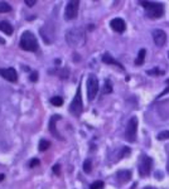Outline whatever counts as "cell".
I'll return each instance as SVG.
<instances>
[{
	"instance_id": "obj_1",
	"label": "cell",
	"mask_w": 169,
	"mask_h": 189,
	"mask_svg": "<svg viewBox=\"0 0 169 189\" xmlns=\"http://www.w3.org/2000/svg\"><path fill=\"white\" fill-rule=\"evenodd\" d=\"M19 46L22 49L27 51V52H37L38 51V41L36 38V36L32 33V32L27 30L22 34L20 37V42Z\"/></svg>"
},
{
	"instance_id": "obj_2",
	"label": "cell",
	"mask_w": 169,
	"mask_h": 189,
	"mask_svg": "<svg viewBox=\"0 0 169 189\" xmlns=\"http://www.w3.org/2000/svg\"><path fill=\"white\" fill-rule=\"evenodd\" d=\"M66 41L71 47H78L85 43L86 36H85V30L82 28H73L71 29L66 36Z\"/></svg>"
},
{
	"instance_id": "obj_3",
	"label": "cell",
	"mask_w": 169,
	"mask_h": 189,
	"mask_svg": "<svg viewBox=\"0 0 169 189\" xmlns=\"http://www.w3.org/2000/svg\"><path fill=\"white\" fill-rule=\"evenodd\" d=\"M137 131H138V119L137 117H131L130 121L127 122L126 130H125V138L127 141L134 143L137 139Z\"/></svg>"
},
{
	"instance_id": "obj_4",
	"label": "cell",
	"mask_w": 169,
	"mask_h": 189,
	"mask_svg": "<svg viewBox=\"0 0 169 189\" xmlns=\"http://www.w3.org/2000/svg\"><path fill=\"white\" fill-rule=\"evenodd\" d=\"M82 111H83V104H82V97H81V88L78 87L76 96L70 105V112L75 116H80Z\"/></svg>"
},
{
	"instance_id": "obj_5",
	"label": "cell",
	"mask_w": 169,
	"mask_h": 189,
	"mask_svg": "<svg viewBox=\"0 0 169 189\" xmlns=\"http://www.w3.org/2000/svg\"><path fill=\"white\" fill-rule=\"evenodd\" d=\"M98 92V80L95 75H90L87 78V97L92 101Z\"/></svg>"
},
{
	"instance_id": "obj_6",
	"label": "cell",
	"mask_w": 169,
	"mask_h": 189,
	"mask_svg": "<svg viewBox=\"0 0 169 189\" xmlns=\"http://www.w3.org/2000/svg\"><path fill=\"white\" fill-rule=\"evenodd\" d=\"M78 5H80V2H77V0H72V2L67 3L66 9H64V18L67 20H72V19H75L77 17Z\"/></svg>"
},
{
	"instance_id": "obj_7",
	"label": "cell",
	"mask_w": 169,
	"mask_h": 189,
	"mask_svg": "<svg viewBox=\"0 0 169 189\" xmlns=\"http://www.w3.org/2000/svg\"><path fill=\"white\" fill-rule=\"evenodd\" d=\"M152 164H153V160L150 159L149 156L147 155H143L140 158V162H139V173L142 177H147L149 175L150 170H152Z\"/></svg>"
},
{
	"instance_id": "obj_8",
	"label": "cell",
	"mask_w": 169,
	"mask_h": 189,
	"mask_svg": "<svg viewBox=\"0 0 169 189\" xmlns=\"http://www.w3.org/2000/svg\"><path fill=\"white\" fill-rule=\"evenodd\" d=\"M0 76L9 82H17L18 75L14 68H0Z\"/></svg>"
},
{
	"instance_id": "obj_9",
	"label": "cell",
	"mask_w": 169,
	"mask_h": 189,
	"mask_svg": "<svg viewBox=\"0 0 169 189\" xmlns=\"http://www.w3.org/2000/svg\"><path fill=\"white\" fill-rule=\"evenodd\" d=\"M153 39H154V43L158 46V47H163L167 42V34L165 32H163L162 29H155L153 30Z\"/></svg>"
},
{
	"instance_id": "obj_10",
	"label": "cell",
	"mask_w": 169,
	"mask_h": 189,
	"mask_svg": "<svg viewBox=\"0 0 169 189\" xmlns=\"http://www.w3.org/2000/svg\"><path fill=\"white\" fill-rule=\"evenodd\" d=\"M164 14V8L162 4H154L150 9H148V17L150 18H160Z\"/></svg>"
},
{
	"instance_id": "obj_11",
	"label": "cell",
	"mask_w": 169,
	"mask_h": 189,
	"mask_svg": "<svg viewBox=\"0 0 169 189\" xmlns=\"http://www.w3.org/2000/svg\"><path fill=\"white\" fill-rule=\"evenodd\" d=\"M110 25H111V28H112L115 32H117V33H122V32L125 30V28H126V24H125V22H124L121 18H115V19H112V20L110 22Z\"/></svg>"
},
{
	"instance_id": "obj_12",
	"label": "cell",
	"mask_w": 169,
	"mask_h": 189,
	"mask_svg": "<svg viewBox=\"0 0 169 189\" xmlns=\"http://www.w3.org/2000/svg\"><path fill=\"white\" fill-rule=\"evenodd\" d=\"M59 119H61V116H59V115H54V116H52V119H51V121H49V131H51V134H52V135H54L57 139L62 140L61 135L57 133V129H56V121H58Z\"/></svg>"
},
{
	"instance_id": "obj_13",
	"label": "cell",
	"mask_w": 169,
	"mask_h": 189,
	"mask_svg": "<svg viewBox=\"0 0 169 189\" xmlns=\"http://www.w3.org/2000/svg\"><path fill=\"white\" fill-rule=\"evenodd\" d=\"M130 178H131V172H129V170H121L116 174V179L120 183H126L130 180Z\"/></svg>"
},
{
	"instance_id": "obj_14",
	"label": "cell",
	"mask_w": 169,
	"mask_h": 189,
	"mask_svg": "<svg viewBox=\"0 0 169 189\" xmlns=\"http://www.w3.org/2000/svg\"><path fill=\"white\" fill-rule=\"evenodd\" d=\"M0 32H3L4 34H8V36H12L13 34V27L10 23L3 20L0 22Z\"/></svg>"
},
{
	"instance_id": "obj_15",
	"label": "cell",
	"mask_w": 169,
	"mask_h": 189,
	"mask_svg": "<svg viewBox=\"0 0 169 189\" xmlns=\"http://www.w3.org/2000/svg\"><path fill=\"white\" fill-rule=\"evenodd\" d=\"M102 62H104V63H107V65H114V66H117V67H120L121 70L124 68L121 63H119L117 61H115V59H114V58H112V57H111L109 53H105V54L102 56Z\"/></svg>"
},
{
	"instance_id": "obj_16",
	"label": "cell",
	"mask_w": 169,
	"mask_h": 189,
	"mask_svg": "<svg viewBox=\"0 0 169 189\" xmlns=\"http://www.w3.org/2000/svg\"><path fill=\"white\" fill-rule=\"evenodd\" d=\"M145 54H147V51L145 49H140L139 54H138V58L135 59V65H143L144 59H145Z\"/></svg>"
},
{
	"instance_id": "obj_17",
	"label": "cell",
	"mask_w": 169,
	"mask_h": 189,
	"mask_svg": "<svg viewBox=\"0 0 169 189\" xmlns=\"http://www.w3.org/2000/svg\"><path fill=\"white\" fill-rule=\"evenodd\" d=\"M49 146H51V143H49L48 140H44V139H42V140L39 141V145H38L39 151H46Z\"/></svg>"
},
{
	"instance_id": "obj_18",
	"label": "cell",
	"mask_w": 169,
	"mask_h": 189,
	"mask_svg": "<svg viewBox=\"0 0 169 189\" xmlns=\"http://www.w3.org/2000/svg\"><path fill=\"white\" fill-rule=\"evenodd\" d=\"M51 104L54 105V106H57V107H59V106L63 105V99L61 96H54V97L51 99Z\"/></svg>"
},
{
	"instance_id": "obj_19",
	"label": "cell",
	"mask_w": 169,
	"mask_h": 189,
	"mask_svg": "<svg viewBox=\"0 0 169 189\" xmlns=\"http://www.w3.org/2000/svg\"><path fill=\"white\" fill-rule=\"evenodd\" d=\"M9 12H12V7L8 3L4 2L0 3V13H9Z\"/></svg>"
},
{
	"instance_id": "obj_20",
	"label": "cell",
	"mask_w": 169,
	"mask_h": 189,
	"mask_svg": "<svg viewBox=\"0 0 169 189\" xmlns=\"http://www.w3.org/2000/svg\"><path fill=\"white\" fill-rule=\"evenodd\" d=\"M110 92H112V85H111V82L107 80V81L105 82V86H104V93L106 94V93H110Z\"/></svg>"
},
{
	"instance_id": "obj_21",
	"label": "cell",
	"mask_w": 169,
	"mask_h": 189,
	"mask_svg": "<svg viewBox=\"0 0 169 189\" xmlns=\"http://www.w3.org/2000/svg\"><path fill=\"white\" fill-rule=\"evenodd\" d=\"M91 189H104V182L97 180L91 184Z\"/></svg>"
},
{
	"instance_id": "obj_22",
	"label": "cell",
	"mask_w": 169,
	"mask_h": 189,
	"mask_svg": "<svg viewBox=\"0 0 169 189\" xmlns=\"http://www.w3.org/2000/svg\"><path fill=\"white\" fill-rule=\"evenodd\" d=\"M91 168H92L91 160H90V159L85 160V163H83V172H85V173H90V172H91Z\"/></svg>"
},
{
	"instance_id": "obj_23",
	"label": "cell",
	"mask_w": 169,
	"mask_h": 189,
	"mask_svg": "<svg viewBox=\"0 0 169 189\" xmlns=\"http://www.w3.org/2000/svg\"><path fill=\"white\" fill-rule=\"evenodd\" d=\"M158 140H165V139H169V131L165 130V131H162L158 134Z\"/></svg>"
},
{
	"instance_id": "obj_24",
	"label": "cell",
	"mask_w": 169,
	"mask_h": 189,
	"mask_svg": "<svg viewBox=\"0 0 169 189\" xmlns=\"http://www.w3.org/2000/svg\"><path fill=\"white\" fill-rule=\"evenodd\" d=\"M41 164V162H39V159H37V158H34V159H32L30 162H29V167L30 168H36V167H38Z\"/></svg>"
},
{
	"instance_id": "obj_25",
	"label": "cell",
	"mask_w": 169,
	"mask_h": 189,
	"mask_svg": "<svg viewBox=\"0 0 169 189\" xmlns=\"http://www.w3.org/2000/svg\"><path fill=\"white\" fill-rule=\"evenodd\" d=\"M36 0H25V5L27 7H29V8H32V7H34L36 5Z\"/></svg>"
},
{
	"instance_id": "obj_26",
	"label": "cell",
	"mask_w": 169,
	"mask_h": 189,
	"mask_svg": "<svg viewBox=\"0 0 169 189\" xmlns=\"http://www.w3.org/2000/svg\"><path fill=\"white\" fill-rule=\"evenodd\" d=\"M53 173H54V174H57V175H59V174H61V167H59L58 164L53 165Z\"/></svg>"
},
{
	"instance_id": "obj_27",
	"label": "cell",
	"mask_w": 169,
	"mask_h": 189,
	"mask_svg": "<svg viewBox=\"0 0 169 189\" xmlns=\"http://www.w3.org/2000/svg\"><path fill=\"white\" fill-rule=\"evenodd\" d=\"M37 80H38V73H37V72H34V73L30 75V81H32V82H36Z\"/></svg>"
},
{
	"instance_id": "obj_28",
	"label": "cell",
	"mask_w": 169,
	"mask_h": 189,
	"mask_svg": "<svg viewBox=\"0 0 169 189\" xmlns=\"http://www.w3.org/2000/svg\"><path fill=\"white\" fill-rule=\"evenodd\" d=\"M148 73H149V75H154V73H158V75L160 73V75H162L163 72H162V71H159V70H153V71H149Z\"/></svg>"
},
{
	"instance_id": "obj_29",
	"label": "cell",
	"mask_w": 169,
	"mask_h": 189,
	"mask_svg": "<svg viewBox=\"0 0 169 189\" xmlns=\"http://www.w3.org/2000/svg\"><path fill=\"white\" fill-rule=\"evenodd\" d=\"M4 178H5V175H4V174H0V182H2Z\"/></svg>"
}]
</instances>
